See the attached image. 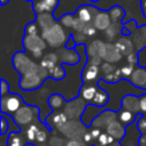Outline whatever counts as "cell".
<instances>
[{"instance_id":"ba28073f","label":"cell","mask_w":146,"mask_h":146,"mask_svg":"<svg viewBox=\"0 0 146 146\" xmlns=\"http://www.w3.org/2000/svg\"><path fill=\"white\" fill-rule=\"evenodd\" d=\"M86 106H87V104L84 103L83 98L71 100L65 104L64 112L68 119H78V117H81V115L83 114Z\"/></svg>"},{"instance_id":"603a6c76","label":"cell","mask_w":146,"mask_h":146,"mask_svg":"<svg viewBox=\"0 0 146 146\" xmlns=\"http://www.w3.org/2000/svg\"><path fill=\"white\" fill-rule=\"evenodd\" d=\"M108 102V94L105 91L104 88H99L94 97V99L91 100V104L98 107H104Z\"/></svg>"},{"instance_id":"4dcf8cb0","label":"cell","mask_w":146,"mask_h":146,"mask_svg":"<svg viewBox=\"0 0 146 146\" xmlns=\"http://www.w3.org/2000/svg\"><path fill=\"white\" fill-rule=\"evenodd\" d=\"M97 140V146H108L110 144H112V143H114V138L111 136V135H108L107 132H102L100 133V136L96 139Z\"/></svg>"},{"instance_id":"c3c4849f","label":"cell","mask_w":146,"mask_h":146,"mask_svg":"<svg viewBox=\"0 0 146 146\" xmlns=\"http://www.w3.org/2000/svg\"><path fill=\"white\" fill-rule=\"evenodd\" d=\"M74 38H75L76 44H81L82 42H84V41H86V39H87V35H86L83 32H76V34L74 35Z\"/></svg>"},{"instance_id":"b9f144b4","label":"cell","mask_w":146,"mask_h":146,"mask_svg":"<svg viewBox=\"0 0 146 146\" xmlns=\"http://www.w3.org/2000/svg\"><path fill=\"white\" fill-rule=\"evenodd\" d=\"M0 124H1V129H0V133L1 135H5L6 132H7V130L9 129V124H8V121H7V119H6V116H5V113H2L1 114V119H0Z\"/></svg>"},{"instance_id":"836d02e7","label":"cell","mask_w":146,"mask_h":146,"mask_svg":"<svg viewBox=\"0 0 146 146\" xmlns=\"http://www.w3.org/2000/svg\"><path fill=\"white\" fill-rule=\"evenodd\" d=\"M39 131V128L36 127V124H30L27 130H26V137L30 141H33L36 139V133Z\"/></svg>"},{"instance_id":"484cf974","label":"cell","mask_w":146,"mask_h":146,"mask_svg":"<svg viewBox=\"0 0 146 146\" xmlns=\"http://www.w3.org/2000/svg\"><path fill=\"white\" fill-rule=\"evenodd\" d=\"M48 104L52 110H58L64 106V98L59 94H52L48 98Z\"/></svg>"},{"instance_id":"681fc988","label":"cell","mask_w":146,"mask_h":146,"mask_svg":"<svg viewBox=\"0 0 146 146\" xmlns=\"http://www.w3.org/2000/svg\"><path fill=\"white\" fill-rule=\"evenodd\" d=\"M102 57L99 56H94V57H89V60H88V64H91V65H96V66H99L102 64Z\"/></svg>"},{"instance_id":"4fadbf2b","label":"cell","mask_w":146,"mask_h":146,"mask_svg":"<svg viewBox=\"0 0 146 146\" xmlns=\"http://www.w3.org/2000/svg\"><path fill=\"white\" fill-rule=\"evenodd\" d=\"M92 24L95 25V27L97 30H100V31H105L111 24H112V21H111V17H110V14L106 13V11H98L96 13L94 19H92Z\"/></svg>"},{"instance_id":"cb8c5ba5","label":"cell","mask_w":146,"mask_h":146,"mask_svg":"<svg viewBox=\"0 0 146 146\" xmlns=\"http://www.w3.org/2000/svg\"><path fill=\"white\" fill-rule=\"evenodd\" d=\"M97 90H98V89H97L95 86H91V84L84 86V87L80 90V96H81V98H83L84 100L91 102V100L94 99V97H95Z\"/></svg>"},{"instance_id":"52a82bcc","label":"cell","mask_w":146,"mask_h":146,"mask_svg":"<svg viewBox=\"0 0 146 146\" xmlns=\"http://www.w3.org/2000/svg\"><path fill=\"white\" fill-rule=\"evenodd\" d=\"M23 100L22 97L17 94H8L7 96H1V113H11L14 114L19 107H22Z\"/></svg>"},{"instance_id":"7c38bea8","label":"cell","mask_w":146,"mask_h":146,"mask_svg":"<svg viewBox=\"0 0 146 146\" xmlns=\"http://www.w3.org/2000/svg\"><path fill=\"white\" fill-rule=\"evenodd\" d=\"M121 105H122L123 110L130 111L132 113H139L140 112L139 98L135 95H125L121 100Z\"/></svg>"},{"instance_id":"ab89813d","label":"cell","mask_w":146,"mask_h":146,"mask_svg":"<svg viewBox=\"0 0 146 146\" xmlns=\"http://www.w3.org/2000/svg\"><path fill=\"white\" fill-rule=\"evenodd\" d=\"M133 71H135V67L132 64H128L121 67V73H122V76L124 78H130Z\"/></svg>"},{"instance_id":"7bdbcfd3","label":"cell","mask_w":146,"mask_h":146,"mask_svg":"<svg viewBox=\"0 0 146 146\" xmlns=\"http://www.w3.org/2000/svg\"><path fill=\"white\" fill-rule=\"evenodd\" d=\"M76 47V41H75V38L73 34H68V38H67V41L65 43V48L67 49H75Z\"/></svg>"},{"instance_id":"94428289","label":"cell","mask_w":146,"mask_h":146,"mask_svg":"<svg viewBox=\"0 0 146 146\" xmlns=\"http://www.w3.org/2000/svg\"><path fill=\"white\" fill-rule=\"evenodd\" d=\"M9 2V0H1V6H5V5H7Z\"/></svg>"},{"instance_id":"44dd1931","label":"cell","mask_w":146,"mask_h":146,"mask_svg":"<svg viewBox=\"0 0 146 146\" xmlns=\"http://www.w3.org/2000/svg\"><path fill=\"white\" fill-rule=\"evenodd\" d=\"M55 19L56 18H54V16H51L49 13H41V14H38L35 22L41 27V31H43L49 26H51L55 23Z\"/></svg>"},{"instance_id":"db71d44e","label":"cell","mask_w":146,"mask_h":146,"mask_svg":"<svg viewBox=\"0 0 146 146\" xmlns=\"http://www.w3.org/2000/svg\"><path fill=\"white\" fill-rule=\"evenodd\" d=\"M46 138H47V132L43 130H39L36 133V140L40 143H43L46 140Z\"/></svg>"},{"instance_id":"e0dca14e","label":"cell","mask_w":146,"mask_h":146,"mask_svg":"<svg viewBox=\"0 0 146 146\" xmlns=\"http://www.w3.org/2000/svg\"><path fill=\"white\" fill-rule=\"evenodd\" d=\"M105 46H106V43L100 41V40L92 41L87 47V55H88V57L99 56V57L103 58V55H104V51H105Z\"/></svg>"},{"instance_id":"f6af8a7d","label":"cell","mask_w":146,"mask_h":146,"mask_svg":"<svg viewBox=\"0 0 146 146\" xmlns=\"http://www.w3.org/2000/svg\"><path fill=\"white\" fill-rule=\"evenodd\" d=\"M65 146H87V144L83 139H70Z\"/></svg>"},{"instance_id":"e575fe53","label":"cell","mask_w":146,"mask_h":146,"mask_svg":"<svg viewBox=\"0 0 146 146\" xmlns=\"http://www.w3.org/2000/svg\"><path fill=\"white\" fill-rule=\"evenodd\" d=\"M38 25H36V22H31L30 24H27L25 26V34H29V35H38Z\"/></svg>"},{"instance_id":"be15d7a7","label":"cell","mask_w":146,"mask_h":146,"mask_svg":"<svg viewBox=\"0 0 146 146\" xmlns=\"http://www.w3.org/2000/svg\"><path fill=\"white\" fill-rule=\"evenodd\" d=\"M89 1H91V2H92V3H96V2H98V1H99V0H89Z\"/></svg>"},{"instance_id":"ac0fdd59","label":"cell","mask_w":146,"mask_h":146,"mask_svg":"<svg viewBox=\"0 0 146 146\" xmlns=\"http://www.w3.org/2000/svg\"><path fill=\"white\" fill-rule=\"evenodd\" d=\"M95 11H96V6H81L76 9L75 15L84 23H90L94 19Z\"/></svg>"},{"instance_id":"5bb4252c","label":"cell","mask_w":146,"mask_h":146,"mask_svg":"<svg viewBox=\"0 0 146 146\" xmlns=\"http://www.w3.org/2000/svg\"><path fill=\"white\" fill-rule=\"evenodd\" d=\"M122 56L123 55L120 52V50L116 48V46L114 43H111V42L106 43L103 59H105L106 62H110V63H116L122 58Z\"/></svg>"},{"instance_id":"6125c7cd","label":"cell","mask_w":146,"mask_h":146,"mask_svg":"<svg viewBox=\"0 0 146 146\" xmlns=\"http://www.w3.org/2000/svg\"><path fill=\"white\" fill-rule=\"evenodd\" d=\"M24 146H35V145H34V144H32V143H26Z\"/></svg>"},{"instance_id":"f546056e","label":"cell","mask_w":146,"mask_h":146,"mask_svg":"<svg viewBox=\"0 0 146 146\" xmlns=\"http://www.w3.org/2000/svg\"><path fill=\"white\" fill-rule=\"evenodd\" d=\"M122 75V73H121V68L119 70V68H115V71L113 72V73H110V74H106L104 78H103V80L106 82V83H117L119 81H120V76Z\"/></svg>"},{"instance_id":"f35d334b","label":"cell","mask_w":146,"mask_h":146,"mask_svg":"<svg viewBox=\"0 0 146 146\" xmlns=\"http://www.w3.org/2000/svg\"><path fill=\"white\" fill-rule=\"evenodd\" d=\"M86 24L87 23H84L82 19H80L79 17L75 16V21H74V24H73V30L75 32H83V30L86 27Z\"/></svg>"},{"instance_id":"ffe728a7","label":"cell","mask_w":146,"mask_h":146,"mask_svg":"<svg viewBox=\"0 0 146 146\" xmlns=\"http://www.w3.org/2000/svg\"><path fill=\"white\" fill-rule=\"evenodd\" d=\"M114 44L116 46V48L120 50V52L123 56H128L129 54H131L133 51V43H132L131 40H129L127 38L119 39Z\"/></svg>"},{"instance_id":"816d5d0a","label":"cell","mask_w":146,"mask_h":146,"mask_svg":"<svg viewBox=\"0 0 146 146\" xmlns=\"http://www.w3.org/2000/svg\"><path fill=\"white\" fill-rule=\"evenodd\" d=\"M138 128H139V130L144 133L145 131H146V117L143 115L140 119H139V121H138Z\"/></svg>"},{"instance_id":"30bf717a","label":"cell","mask_w":146,"mask_h":146,"mask_svg":"<svg viewBox=\"0 0 146 146\" xmlns=\"http://www.w3.org/2000/svg\"><path fill=\"white\" fill-rule=\"evenodd\" d=\"M116 120V113L114 111H110V110H106V111H103L100 112L92 121L91 125L95 127V128H107L110 123H112L113 121Z\"/></svg>"},{"instance_id":"d6a6232c","label":"cell","mask_w":146,"mask_h":146,"mask_svg":"<svg viewBox=\"0 0 146 146\" xmlns=\"http://www.w3.org/2000/svg\"><path fill=\"white\" fill-rule=\"evenodd\" d=\"M19 132V131H18ZM18 132H11L8 137V146H22L23 140Z\"/></svg>"},{"instance_id":"7402d4cb","label":"cell","mask_w":146,"mask_h":146,"mask_svg":"<svg viewBox=\"0 0 146 146\" xmlns=\"http://www.w3.org/2000/svg\"><path fill=\"white\" fill-rule=\"evenodd\" d=\"M99 74V68L96 65H91V64H87V66L84 67L83 72H82V81L88 82V81H94Z\"/></svg>"},{"instance_id":"9f6ffc18","label":"cell","mask_w":146,"mask_h":146,"mask_svg":"<svg viewBox=\"0 0 146 146\" xmlns=\"http://www.w3.org/2000/svg\"><path fill=\"white\" fill-rule=\"evenodd\" d=\"M82 139H83L86 143H89V141H91V139H92L91 132H89V131H86V132H84V135H83V137H82Z\"/></svg>"},{"instance_id":"1f68e13d","label":"cell","mask_w":146,"mask_h":146,"mask_svg":"<svg viewBox=\"0 0 146 146\" xmlns=\"http://www.w3.org/2000/svg\"><path fill=\"white\" fill-rule=\"evenodd\" d=\"M74 21H75V16L73 14H65L59 18V23L65 27H73Z\"/></svg>"},{"instance_id":"f1b7e54d","label":"cell","mask_w":146,"mask_h":146,"mask_svg":"<svg viewBox=\"0 0 146 146\" xmlns=\"http://www.w3.org/2000/svg\"><path fill=\"white\" fill-rule=\"evenodd\" d=\"M48 71H49V76L54 80H62L65 76V70L62 67V65H56L54 68Z\"/></svg>"},{"instance_id":"91938a15","label":"cell","mask_w":146,"mask_h":146,"mask_svg":"<svg viewBox=\"0 0 146 146\" xmlns=\"http://www.w3.org/2000/svg\"><path fill=\"white\" fill-rule=\"evenodd\" d=\"M143 11H144V14L146 16V0H144V2H143Z\"/></svg>"},{"instance_id":"6da1fadb","label":"cell","mask_w":146,"mask_h":146,"mask_svg":"<svg viewBox=\"0 0 146 146\" xmlns=\"http://www.w3.org/2000/svg\"><path fill=\"white\" fill-rule=\"evenodd\" d=\"M48 76H49V71L40 65L38 70L22 75L19 80V87L25 91L35 90L41 87V84L44 82V80Z\"/></svg>"},{"instance_id":"9c48e42d","label":"cell","mask_w":146,"mask_h":146,"mask_svg":"<svg viewBox=\"0 0 146 146\" xmlns=\"http://www.w3.org/2000/svg\"><path fill=\"white\" fill-rule=\"evenodd\" d=\"M34 110H35L34 107H31L27 105L19 107L14 114H11L15 123L17 125H26V124L31 123L33 120V116H34V113H33Z\"/></svg>"},{"instance_id":"f5cc1de1","label":"cell","mask_w":146,"mask_h":146,"mask_svg":"<svg viewBox=\"0 0 146 146\" xmlns=\"http://www.w3.org/2000/svg\"><path fill=\"white\" fill-rule=\"evenodd\" d=\"M139 103H140V112L146 113V94L141 95V97L139 98Z\"/></svg>"},{"instance_id":"d6986e66","label":"cell","mask_w":146,"mask_h":146,"mask_svg":"<svg viewBox=\"0 0 146 146\" xmlns=\"http://www.w3.org/2000/svg\"><path fill=\"white\" fill-rule=\"evenodd\" d=\"M67 115L65 114V112H58V113H51L50 115H49V117H48V120H47V124L48 125H50V124H52L51 125V129H52V127H55V128H57V129H59L62 125H64L66 122H67Z\"/></svg>"},{"instance_id":"8fae6325","label":"cell","mask_w":146,"mask_h":146,"mask_svg":"<svg viewBox=\"0 0 146 146\" xmlns=\"http://www.w3.org/2000/svg\"><path fill=\"white\" fill-rule=\"evenodd\" d=\"M59 60L62 64H70V65H75L80 60V54L78 52L76 49H59L58 51Z\"/></svg>"},{"instance_id":"11a10c76","label":"cell","mask_w":146,"mask_h":146,"mask_svg":"<svg viewBox=\"0 0 146 146\" xmlns=\"http://www.w3.org/2000/svg\"><path fill=\"white\" fill-rule=\"evenodd\" d=\"M90 132H91L92 139H97V138L100 136V133H102V132H100V129H99V128H95V127H94V129H91Z\"/></svg>"},{"instance_id":"60d3db41","label":"cell","mask_w":146,"mask_h":146,"mask_svg":"<svg viewBox=\"0 0 146 146\" xmlns=\"http://www.w3.org/2000/svg\"><path fill=\"white\" fill-rule=\"evenodd\" d=\"M97 32V29L95 27L94 24H90V23H87L86 24V27L83 30V33L87 35V36H94Z\"/></svg>"},{"instance_id":"2e32d148","label":"cell","mask_w":146,"mask_h":146,"mask_svg":"<svg viewBox=\"0 0 146 146\" xmlns=\"http://www.w3.org/2000/svg\"><path fill=\"white\" fill-rule=\"evenodd\" d=\"M106 132L108 135H111L114 139L121 140L125 135V127L123 125V123L115 120L108 124V127L106 128Z\"/></svg>"},{"instance_id":"7dc6e473","label":"cell","mask_w":146,"mask_h":146,"mask_svg":"<svg viewBox=\"0 0 146 146\" xmlns=\"http://www.w3.org/2000/svg\"><path fill=\"white\" fill-rule=\"evenodd\" d=\"M127 60H128V64L135 65L136 63H138V54H136V52L132 51L131 54H129L127 56Z\"/></svg>"},{"instance_id":"83f0119b","label":"cell","mask_w":146,"mask_h":146,"mask_svg":"<svg viewBox=\"0 0 146 146\" xmlns=\"http://www.w3.org/2000/svg\"><path fill=\"white\" fill-rule=\"evenodd\" d=\"M108 14H110V17H111L112 23H116L119 19H121V18L123 17L124 10H123L122 7H120V6H114V7H112V8L110 9Z\"/></svg>"},{"instance_id":"f907efd6","label":"cell","mask_w":146,"mask_h":146,"mask_svg":"<svg viewBox=\"0 0 146 146\" xmlns=\"http://www.w3.org/2000/svg\"><path fill=\"white\" fill-rule=\"evenodd\" d=\"M43 1H44V3L48 6L50 13H51L54 9H56V7H57V5H58V0H43Z\"/></svg>"},{"instance_id":"8992f818","label":"cell","mask_w":146,"mask_h":146,"mask_svg":"<svg viewBox=\"0 0 146 146\" xmlns=\"http://www.w3.org/2000/svg\"><path fill=\"white\" fill-rule=\"evenodd\" d=\"M83 122L78 121L76 119H71V121H67L64 125H62L58 130L67 138L70 139H82L84 135V125Z\"/></svg>"},{"instance_id":"d590c367","label":"cell","mask_w":146,"mask_h":146,"mask_svg":"<svg viewBox=\"0 0 146 146\" xmlns=\"http://www.w3.org/2000/svg\"><path fill=\"white\" fill-rule=\"evenodd\" d=\"M138 66L146 67V47H143L138 52Z\"/></svg>"},{"instance_id":"bcb514c9","label":"cell","mask_w":146,"mask_h":146,"mask_svg":"<svg viewBox=\"0 0 146 146\" xmlns=\"http://www.w3.org/2000/svg\"><path fill=\"white\" fill-rule=\"evenodd\" d=\"M0 92H1V96L6 95L7 92H9V83L5 80V79H1V87H0Z\"/></svg>"},{"instance_id":"3957f363","label":"cell","mask_w":146,"mask_h":146,"mask_svg":"<svg viewBox=\"0 0 146 146\" xmlns=\"http://www.w3.org/2000/svg\"><path fill=\"white\" fill-rule=\"evenodd\" d=\"M141 116H143L141 113H137L135 122L131 123L130 125H125V135L120 141L122 146H138L139 145V139L143 132L138 128V121Z\"/></svg>"},{"instance_id":"d4e9b609","label":"cell","mask_w":146,"mask_h":146,"mask_svg":"<svg viewBox=\"0 0 146 146\" xmlns=\"http://www.w3.org/2000/svg\"><path fill=\"white\" fill-rule=\"evenodd\" d=\"M136 116L137 115H135V113H132L130 111H127V110H122L119 113V121L121 123H123L124 125H130L131 123L135 122Z\"/></svg>"},{"instance_id":"5b68a950","label":"cell","mask_w":146,"mask_h":146,"mask_svg":"<svg viewBox=\"0 0 146 146\" xmlns=\"http://www.w3.org/2000/svg\"><path fill=\"white\" fill-rule=\"evenodd\" d=\"M11 62H13V65H14L15 70L21 75H24V74H26L29 72H32V71H35L40 66L36 63H34L29 56H26L25 52H16L13 56Z\"/></svg>"},{"instance_id":"4316f807","label":"cell","mask_w":146,"mask_h":146,"mask_svg":"<svg viewBox=\"0 0 146 146\" xmlns=\"http://www.w3.org/2000/svg\"><path fill=\"white\" fill-rule=\"evenodd\" d=\"M120 31H122V29H119L117 23H112L106 30H105V35L107 38L108 41H113L116 35L120 33Z\"/></svg>"},{"instance_id":"680465c9","label":"cell","mask_w":146,"mask_h":146,"mask_svg":"<svg viewBox=\"0 0 146 146\" xmlns=\"http://www.w3.org/2000/svg\"><path fill=\"white\" fill-rule=\"evenodd\" d=\"M108 146H122V145H121V143H119V141H114V143L110 144Z\"/></svg>"},{"instance_id":"9a60e30c","label":"cell","mask_w":146,"mask_h":146,"mask_svg":"<svg viewBox=\"0 0 146 146\" xmlns=\"http://www.w3.org/2000/svg\"><path fill=\"white\" fill-rule=\"evenodd\" d=\"M130 81L133 86L140 88V89H146V70L145 67L138 66L135 68L130 76Z\"/></svg>"},{"instance_id":"ee69618b","label":"cell","mask_w":146,"mask_h":146,"mask_svg":"<svg viewBox=\"0 0 146 146\" xmlns=\"http://www.w3.org/2000/svg\"><path fill=\"white\" fill-rule=\"evenodd\" d=\"M49 145H50V146H64V139H62L60 137L54 136V137L50 138Z\"/></svg>"},{"instance_id":"6f0895ef","label":"cell","mask_w":146,"mask_h":146,"mask_svg":"<svg viewBox=\"0 0 146 146\" xmlns=\"http://www.w3.org/2000/svg\"><path fill=\"white\" fill-rule=\"evenodd\" d=\"M138 146H146V133H143L140 139H139V145Z\"/></svg>"},{"instance_id":"8d00e7d4","label":"cell","mask_w":146,"mask_h":146,"mask_svg":"<svg viewBox=\"0 0 146 146\" xmlns=\"http://www.w3.org/2000/svg\"><path fill=\"white\" fill-rule=\"evenodd\" d=\"M100 71H102V73H104L105 75L106 74H110V73H113L114 71H115V68L116 67H114V65H113V63H110V62H105V63H103L102 65H100Z\"/></svg>"},{"instance_id":"7a4b0ae2","label":"cell","mask_w":146,"mask_h":146,"mask_svg":"<svg viewBox=\"0 0 146 146\" xmlns=\"http://www.w3.org/2000/svg\"><path fill=\"white\" fill-rule=\"evenodd\" d=\"M41 36L52 48H58L62 44L66 43L67 38H68V36H66V34L62 27V24L56 23V22L48 29L41 31Z\"/></svg>"},{"instance_id":"74e56055","label":"cell","mask_w":146,"mask_h":146,"mask_svg":"<svg viewBox=\"0 0 146 146\" xmlns=\"http://www.w3.org/2000/svg\"><path fill=\"white\" fill-rule=\"evenodd\" d=\"M40 65H41L42 67L47 68V70H51V68H54V67L57 65V63H55L54 60H51V59L47 58L46 56H43L42 59H41V62H40Z\"/></svg>"},{"instance_id":"277c9868","label":"cell","mask_w":146,"mask_h":146,"mask_svg":"<svg viewBox=\"0 0 146 146\" xmlns=\"http://www.w3.org/2000/svg\"><path fill=\"white\" fill-rule=\"evenodd\" d=\"M23 46L25 50H30L34 58H41L42 52L46 49L47 42L42 36L25 34L23 38Z\"/></svg>"}]
</instances>
